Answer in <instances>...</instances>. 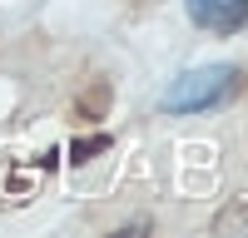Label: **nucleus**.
<instances>
[{
	"label": "nucleus",
	"instance_id": "1",
	"mask_svg": "<svg viewBox=\"0 0 248 238\" xmlns=\"http://www.w3.org/2000/svg\"><path fill=\"white\" fill-rule=\"evenodd\" d=\"M233 89H238V70H233V65H199V70H184L174 85L164 89L159 109H164V114H199V109H218Z\"/></svg>",
	"mask_w": 248,
	"mask_h": 238
},
{
	"label": "nucleus",
	"instance_id": "2",
	"mask_svg": "<svg viewBox=\"0 0 248 238\" xmlns=\"http://www.w3.org/2000/svg\"><path fill=\"white\" fill-rule=\"evenodd\" d=\"M189 20L214 35H233L248 25V0H189Z\"/></svg>",
	"mask_w": 248,
	"mask_h": 238
},
{
	"label": "nucleus",
	"instance_id": "3",
	"mask_svg": "<svg viewBox=\"0 0 248 238\" xmlns=\"http://www.w3.org/2000/svg\"><path fill=\"white\" fill-rule=\"evenodd\" d=\"M214 228H218V233H229V228H233V233H248V198H238L233 208H223V213L214 218Z\"/></svg>",
	"mask_w": 248,
	"mask_h": 238
},
{
	"label": "nucleus",
	"instance_id": "4",
	"mask_svg": "<svg viewBox=\"0 0 248 238\" xmlns=\"http://www.w3.org/2000/svg\"><path fill=\"white\" fill-rule=\"evenodd\" d=\"M94 149H105V139H85V144H75V164H85V154H94Z\"/></svg>",
	"mask_w": 248,
	"mask_h": 238
}]
</instances>
